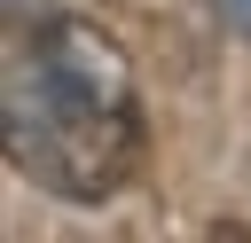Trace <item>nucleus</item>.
<instances>
[{
	"instance_id": "2",
	"label": "nucleus",
	"mask_w": 251,
	"mask_h": 243,
	"mask_svg": "<svg viewBox=\"0 0 251 243\" xmlns=\"http://www.w3.org/2000/svg\"><path fill=\"white\" fill-rule=\"evenodd\" d=\"M227 24H235V31H251V0H227Z\"/></svg>"
},
{
	"instance_id": "1",
	"label": "nucleus",
	"mask_w": 251,
	"mask_h": 243,
	"mask_svg": "<svg viewBox=\"0 0 251 243\" xmlns=\"http://www.w3.org/2000/svg\"><path fill=\"white\" fill-rule=\"evenodd\" d=\"M8 157L71 204H102L141 172V94L118 39L86 16H47L8 63Z\"/></svg>"
}]
</instances>
